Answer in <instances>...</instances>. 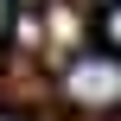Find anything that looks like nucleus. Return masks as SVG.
<instances>
[{
  "label": "nucleus",
  "instance_id": "nucleus-1",
  "mask_svg": "<svg viewBox=\"0 0 121 121\" xmlns=\"http://www.w3.org/2000/svg\"><path fill=\"white\" fill-rule=\"evenodd\" d=\"M64 96H70L77 108H89V115H108L121 102V64H115V51H83V57H70Z\"/></svg>",
  "mask_w": 121,
  "mask_h": 121
},
{
  "label": "nucleus",
  "instance_id": "nucleus-2",
  "mask_svg": "<svg viewBox=\"0 0 121 121\" xmlns=\"http://www.w3.org/2000/svg\"><path fill=\"white\" fill-rule=\"evenodd\" d=\"M0 32H6V0H0Z\"/></svg>",
  "mask_w": 121,
  "mask_h": 121
},
{
  "label": "nucleus",
  "instance_id": "nucleus-3",
  "mask_svg": "<svg viewBox=\"0 0 121 121\" xmlns=\"http://www.w3.org/2000/svg\"><path fill=\"white\" fill-rule=\"evenodd\" d=\"M0 121H19V115H6V108H0Z\"/></svg>",
  "mask_w": 121,
  "mask_h": 121
}]
</instances>
